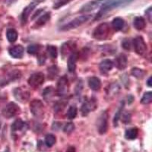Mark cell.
I'll return each instance as SVG.
<instances>
[{
  "mask_svg": "<svg viewBox=\"0 0 152 152\" xmlns=\"http://www.w3.org/2000/svg\"><path fill=\"white\" fill-rule=\"evenodd\" d=\"M133 0H107V2L100 7V10L97 13L96 18L100 19L110 11L119 7H123L129 5Z\"/></svg>",
  "mask_w": 152,
  "mask_h": 152,
  "instance_id": "cell-1",
  "label": "cell"
},
{
  "mask_svg": "<svg viewBox=\"0 0 152 152\" xmlns=\"http://www.w3.org/2000/svg\"><path fill=\"white\" fill-rule=\"evenodd\" d=\"M111 28L108 23H102L95 28L93 37L97 40H104L109 37Z\"/></svg>",
  "mask_w": 152,
  "mask_h": 152,
  "instance_id": "cell-2",
  "label": "cell"
},
{
  "mask_svg": "<svg viewBox=\"0 0 152 152\" xmlns=\"http://www.w3.org/2000/svg\"><path fill=\"white\" fill-rule=\"evenodd\" d=\"M91 16L88 15H81L79 17L75 18L73 19L72 21L69 22L68 24H65L64 26H62L60 28L61 31H70V30L75 29V28H78V27L81 26L82 24L86 23L87 21L91 18Z\"/></svg>",
  "mask_w": 152,
  "mask_h": 152,
  "instance_id": "cell-3",
  "label": "cell"
},
{
  "mask_svg": "<svg viewBox=\"0 0 152 152\" xmlns=\"http://www.w3.org/2000/svg\"><path fill=\"white\" fill-rule=\"evenodd\" d=\"M30 110L36 118H42L44 114V105L40 100H34L30 104Z\"/></svg>",
  "mask_w": 152,
  "mask_h": 152,
  "instance_id": "cell-4",
  "label": "cell"
},
{
  "mask_svg": "<svg viewBox=\"0 0 152 152\" xmlns=\"http://www.w3.org/2000/svg\"><path fill=\"white\" fill-rule=\"evenodd\" d=\"M20 113V108L14 102H10L5 106V108L2 110V115L4 117L10 119V118L14 117L17 114Z\"/></svg>",
  "mask_w": 152,
  "mask_h": 152,
  "instance_id": "cell-5",
  "label": "cell"
},
{
  "mask_svg": "<svg viewBox=\"0 0 152 152\" xmlns=\"http://www.w3.org/2000/svg\"><path fill=\"white\" fill-rule=\"evenodd\" d=\"M133 45L135 51L138 55L144 56L147 53V45L142 37H136L133 40Z\"/></svg>",
  "mask_w": 152,
  "mask_h": 152,
  "instance_id": "cell-6",
  "label": "cell"
},
{
  "mask_svg": "<svg viewBox=\"0 0 152 152\" xmlns=\"http://www.w3.org/2000/svg\"><path fill=\"white\" fill-rule=\"evenodd\" d=\"M69 92V81L66 76H62L57 83V94L60 97H64Z\"/></svg>",
  "mask_w": 152,
  "mask_h": 152,
  "instance_id": "cell-7",
  "label": "cell"
},
{
  "mask_svg": "<svg viewBox=\"0 0 152 152\" xmlns=\"http://www.w3.org/2000/svg\"><path fill=\"white\" fill-rule=\"evenodd\" d=\"M108 129V114L106 111L103 112L97 120V130L101 135H104Z\"/></svg>",
  "mask_w": 152,
  "mask_h": 152,
  "instance_id": "cell-8",
  "label": "cell"
},
{
  "mask_svg": "<svg viewBox=\"0 0 152 152\" xmlns=\"http://www.w3.org/2000/svg\"><path fill=\"white\" fill-rule=\"evenodd\" d=\"M107 0H94L91 2H89L88 3H86L85 5H84L82 7H81L80 12H91V11L95 10V9L100 8L107 2Z\"/></svg>",
  "mask_w": 152,
  "mask_h": 152,
  "instance_id": "cell-9",
  "label": "cell"
},
{
  "mask_svg": "<svg viewBox=\"0 0 152 152\" xmlns=\"http://www.w3.org/2000/svg\"><path fill=\"white\" fill-rule=\"evenodd\" d=\"M44 81V75L43 73L37 72L31 75L28 78V85L32 88H37L40 86Z\"/></svg>",
  "mask_w": 152,
  "mask_h": 152,
  "instance_id": "cell-10",
  "label": "cell"
},
{
  "mask_svg": "<svg viewBox=\"0 0 152 152\" xmlns=\"http://www.w3.org/2000/svg\"><path fill=\"white\" fill-rule=\"evenodd\" d=\"M97 108V102L94 98L87 100L81 106V113L84 116L89 114L91 111L94 110Z\"/></svg>",
  "mask_w": 152,
  "mask_h": 152,
  "instance_id": "cell-11",
  "label": "cell"
},
{
  "mask_svg": "<svg viewBox=\"0 0 152 152\" xmlns=\"http://www.w3.org/2000/svg\"><path fill=\"white\" fill-rule=\"evenodd\" d=\"M37 5L38 4L36 2H31V3H30L29 5L24 9L22 14H21V21L23 22V24H26L30 15H31V12H33V10L35 9V7H36Z\"/></svg>",
  "mask_w": 152,
  "mask_h": 152,
  "instance_id": "cell-12",
  "label": "cell"
},
{
  "mask_svg": "<svg viewBox=\"0 0 152 152\" xmlns=\"http://www.w3.org/2000/svg\"><path fill=\"white\" fill-rule=\"evenodd\" d=\"M14 95L15 98L20 102L24 103L29 99L30 93L27 91L22 90L21 88H16L14 91Z\"/></svg>",
  "mask_w": 152,
  "mask_h": 152,
  "instance_id": "cell-13",
  "label": "cell"
},
{
  "mask_svg": "<svg viewBox=\"0 0 152 152\" xmlns=\"http://www.w3.org/2000/svg\"><path fill=\"white\" fill-rule=\"evenodd\" d=\"M9 54L15 59H21L24 55V49L21 45H16L9 49Z\"/></svg>",
  "mask_w": 152,
  "mask_h": 152,
  "instance_id": "cell-14",
  "label": "cell"
},
{
  "mask_svg": "<svg viewBox=\"0 0 152 152\" xmlns=\"http://www.w3.org/2000/svg\"><path fill=\"white\" fill-rule=\"evenodd\" d=\"M78 53L72 52L68 59V69L70 72H74L76 69V62L78 61Z\"/></svg>",
  "mask_w": 152,
  "mask_h": 152,
  "instance_id": "cell-15",
  "label": "cell"
},
{
  "mask_svg": "<svg viewBox=\"0 0 152 152\" xmlns=\"http://www.w3.org/2000/svg\"><path fill=\"white\" fill-rule=\"evenodd\" d=\"M115 63H116V66L118 69H120V70H123L127 67V65H128L127 57L125 54H119L116 58Z\"/></svg>",
  "mask_w": 152,
  "mask_h": 152,
  "instance_id": "cell-16",
  "label": "cell"
},
{
  "mask_svg": "<svg viewBox=\"0 0 152 152\" xmlns=\"http://www.w3.org/2000/svg\"><path fill=\"white\" fill-rule=\"evenodd\" d=\"M113 67V62L110 59H104L100 64V70L102 74H107L110 70H112Z\"/></svg>",
  "mask_w": 152,
  "mask_h": 152,
  "instance_id": "cell-17",
  "label": "cell"
},
{
  "mask_svg": "<svg viewBox=\"0 0 152 152\" xmlns=\"http://www.w3.org/2000/svg\"><path fill=\"white\" fill-rule=\"evenodd\" d=\"M119 91H120V86L117 83H112L107 89V94L108 97L112 98L119 94Z\"/></svg>",
  "mask_w": 152,
  "mask_h": 152,
  "instance_id": "cell-18",
  "label": "cell"
},
{
  "mask_svg": "<svg viewBox=\"0 0 152 152\" xmlns=\"http://www.w3.org/2000/svg\"><path fill=\"white\" fill-rule=\"evenodd\" d=\"M88 85L91 90L97 91L101 88V81L97 77H91L88 79Z\"/></svg>",
  "mask_w": 152,
  "mask_h": 152,
  "instance_id": "cell-19",
  "label": "cell"
},
{
  "mask_svg": "<svg viewBox=\"0 0 152 152\" xmlns=\"http://www.w3.org/2000/svg\"><path fill=\"white\" fill-rule=\"evenodd\" d=\"M133 25L135 28V29L138 31H142L146 27V21L143 17H136L134 19L133 21Z\"/></svg>",
  "mask_w": 152,
  "mask_h": 152,
  "instance_id": "cell-20",
  "label": "cell"
},
{
  "mask_svg": "<svg viewBox=\"0 0 152 152\" xmlns=\"http://www.w3.org/2000/svg\"><path fill=\"white\" fill-rule=\"evenodd\" d=\"M26 126V123L23 122L21 119H17L12 125V132L15 133L18 131H21Z\"/></svg>",
  "mask_w": 152,
  "mask_h": 152,
  "instance_id": "cell-21",
  "label": "cell"
},
{
  "mask_svg": "<svg viewBox=\"0 0 152 152\" xmlns=\"http://www.w3.org/2000/svg\"><path fill=\"white\" fill-rule=\"evenodd\" d=\"M124 24H125L124 20H123V18H121L117 17L113 20L112 26L113 28V29L116 31H121V30L123 28V27H124Z\"/></svg>",
  "mask_w": 152,
  "mask_h": 152,
  "instance_id": "cell-22",
  "label": "cell"
},
{
  "mask_svg": "<svg viewBox=\"0 0 152 152\" xmlns=\"http://www.w3.org/2000/svg\"><path fill=\"white\" fill-rule=\"evenodd\" d=\"M138 129L137 128H130L127 129L125 133V137L129 140H134L138 137Z\"/></svg>",
  "mask_w": 152,
  "mask_h": 152,
  "instance_id": "cell-23",
  "label": "cell"
},
{
  "mask_svg": "<svg viewBox=\"0 0 152 152\" xmlns=\"http://www.w3.org/2000/svg\"><path fill=\"white\" fill-rule=\"evenodd\" d=\"M6 37H7V39L10 43H14L17 40L18 37V32L13 28H10V29H8L7 32H6Z\"/></svg>",
  "mask_w": 152,
  "mask_h": 152,
  "instance_id": "cell-24",
  "label": "cell"
},
{
  "mask_svg": "<svg viewBox=\"0 0 152 152\" xmlns=\"http://www.w3.org/2000/svg\"><path fill=\"white\" fill-rule=\"evenodd\" d=\"M50 19V12H47V13H45L44 15L41 16L40 18L38 19L36 22V25L37 27H41L43 26L44 24H47V21H49V20Z\"/></svg>",
  "mask_w": 152,
  "mask_h": 152,
  "instance_id": "cell-25",
  "label": "cell"
},
{
  "mask_svg": "<svg viewBox=\"0 0 152 152\" xmlns=\"http://www.w3.org/2000/svg\"><path fill=\"white\" fill-rule=\"evenodd\" d=\"M54 95V90L53 87H47L43 92V97L47 101H49L52 99Z\"/></svg>",
  "mask_w": 152,
  "mask_h": 152,
  "instance_id": "cell-26",
  "label": "cell"
},
{
  "mask_svg": "<svg viewBox=\"0 0 152 152\" xmlns=\"http://www.w3.org/2000/svg\"><path fill=\"white\" fill-rule=\"evenodd\" d=\"M132 75L138 79H142L145 75V72L138 68H133L132 69Z\"/></svg>",
  "mask_w": 152,
  "mask_h": 152,
  "instance_id": "cell-27",
  "label": "cell"
},
{
  "mask_svg": "<svg viewBox=\"0 0 152 152\" xmlns=\"http://www.w3.org/2000/svg\"><path fill=\"white\" fill-rule=\"evenodd\" d=\"M56 142V138L55 135L53 134H48L46 135L45 137V144L47 147L51 148L55 145Z\"/></svg>",
  "mask_w": 152,
  "mask_h": 152,
  "instance_id": "cell-28",
  "label": "cell"
},
{
  "mask_svg": "<svg viewBox=\"0 0 152 152\" xmlns=\"http://www.w3.org/2000/svg\"><path fill=\"white\" fill-rule=\"evenodd\" d=\"M77 113H78V110H77L76 106H71V107L69 108V110H68L66 116H67L68 119H73L76 117V116H77Z\"/></svg>",
  "mask_w": 152,
  "mask_h": 152,
  "instance_id": "cell-29",
  "label": "cell"
},
{
  "mask_svg": "<svg viewBox=\"0 0 152 152\" xmlns=\"http://www.w3.org/2000/svg\"><path fill=\"white\" fill-rule=\"evenodd\" d=\"M73 50V43L71 42H68V43H64L62 45V49H61V52H62V55H67L69 52H71Z\"/></svg>",
  "mask_w": 152,
  "mask_h": 152,
  "instance_id": "cell-30",
  "label": "cell"
},
{
  "mask_svg": "<svg viewBox=\"0 0 152 152\" xmlns=\"http://www.w3.org/2000/svg\"><path fill=\"white\" fill-rule=\"evenodd\" d=\"M152 101V92L148 91L145 93V94L143 95L142 100H141V103L142 104H151Z\"/></svg>",
  "mask_w": 152,
  "mask_h": 152,
  "instance_id": "cell-31",
  "label": "cell"
},
{
  "mask_svg": "<svg viewBox=\"0 0 152 152\" xmlns=\"http://www.w3.org/2000/svg\"><path fill=\"white\" fill-rule=\"evenodd\" d=\"M123 107H124V102L122 103V105L120 106V107L119 108V110H117V112L116 113V115H115V116H114V119H113L114 126H117L118 122H119V119L121 118V115H122V112H123Z\"/></svg>",
  "mask_w": 152,
  "mask_h": 152,
  "instance_id": "cell-32",
  "label": "cell"
},
{
  "mask_svg": "<svg viewBox=\"0 0 152 152\" xmlns=\"http://www.w3.org/2000/svg\"><path fill=\"white\" fill-rule=\"evenodd\" d=\"M47 51L48 53V54L50 55V56L53 59H56L58 55V53H57V49L56 47H54L53 45H49L47 47Z\"/></svg>",
  "mask_w": 152,
  "mask_h": 152,
  "instance_id": "cell-33",
  "label": "cell"
},
{
  "mask_svg": "<svg viewBox=\"0 0 152 152\" xmlns=\"http://www.w3.org/2000/svg\"><path fill=\"white\" fill-rule=\"evenodd\" d=\"M72 1V0H56V2L53 4V9H60L61 7H63L64 5H67V4H69Z\"/></svg>",
  "mask_w": 152,
  "mask_h": 152,
  "instance_id": "cell-34",
  "label": "cell"
},
{
  "mask_svg": "<svg viewBox=\"0 0 152 152\" xmlns=\"http://www.w3.org/2000/svg\"><path fill=\"white\" fill-rule=\"evenodd\" d=\"M40 50V46L37 44H33V45H30L28 47V53L31 55H35L38 53V52Z\"/></svg>",
  "mask_w": 152,
  "mask_h": 152,
  "instance_id": "cell-35",
  "label": "cell"
},
{
  "mask_svg": "<svg viewBox=\"0 0 152 152\" xmlns=\"http://www.w3.org/2000/svg\"><path fill=\"white\" fill-rule=\"evenodd\" d=\"M75 129V125L72 123H69L65 126L64 129H63V131L65 133H67V134H70V133L72 132Z\"/></svg>",
  "mask_w": 152,
  "mask_h": 152,
  "instance_id": "cell-36",
  "label": "cell"
},
{
  "mask_svg": "<svg viewBox=\"0 0 152 152\" xmlns=\"http://www.w3.org/2000/svg\"><path fill=\"white\" fill-rule=\"evenodd\" d=\"M58 74V69L56 66H52L48 69V75L50 78H53Z\"/></svg>",
  "mask_w": 152,
  "mask_h": 152,
  "instance_id": "cell-37",
  "label": "cell"
},
{
  "mask_svg": "<svg viewBox=\"0 0 152 152\" xmlns=\"http://www.w3.org/2000/svg\"><path fill=\"white\" fill-rule=\"evenodd\" d=\"M66 103H64L63 101H61V102H57L55 106V110L56 112H59V111H62V110L64 109L65 107H66Z\"/></svg>",
  "mask_w": 152,
  "mask_h": 152,
  "instance_id": "cell-38",
  "label": "cell"
},
{
  "mask_svg": "<svg viewBox=\"0 0 152 152\" xmlns=\"http://www.w3.org/2000/svg\"><path fill=\"white\" fill-rule=\"evenodd\" d=\"M122 121L123 123H129L131 121V114L129 113H123V117H122Z\"/></svg>",
  "mask_w": 152,
  "mask_h": 152,
  "instance_id": "cell-39",
  "label": "cell"
},
{
  "mask_svg": "<svg viewBox=\"0 0 152 152\" xmlns=\"http://www.w3.org/2000/svg\"><path fill=\"white\" fill-rule=\"evenodd\" d=\"M145 14H146V16H147L148 20L149 21V22H151V21H152V8L149 7L148 9H147V11L145 12Z\"/></svg>",
  "mask_w": 152,
  "mask_h": 152,
  "instance_id": "cell-40",
  "label": "cell"
},
{
  "mask_svg": "<svg viewBox=\"0 0 152 152\" xmlns=\"http://www.w3.org/2000/svg\"><path fill=\"white\" fill-rule=\"evenodd\" d=\"M123 47L126 50H129L131 49V43L129 40H124L123 42Z\"/></svg>",
  "mask_w": 152,
  "mask_h": 152,
  "instance_id": "cell-41",
  "label": "cell"
},
{
  "mask_svg": "<svg viewBox=\"0 0 152 152\" xmlns=\"http://www.w3.org/2000/svg\"><path fill=\"white\" fill-rule=\"evenodd\" d=\"M38 60H39V62H40V65H43V63H44V62H45V60H46L45 56H44V55L39 56Z\"/></svg>",
  "mask_w": 152,
  "mask_h": 152,
  "instance_id": "cell-42",
  "label": "cell"
},
{
  "mask_svg": "<svg viewBox=\"0 0 152 152\" xmlns=\"http://www.w3.org/2000/svg\"><path fill=\"white\" fill-rule=\"evenodd\" d=\"M151 80H152L151 77H150V78H149L148 79V81H147V85H148V87H151V86H152V82H151Z\"/></svg>",
  "mask_w": 152,
  "mask_h": 152,
  "instance_id": "cell-43",
  "label": "cell"
},
{
  "mask_svg": "<svg viewBox=\"0 0 152 152\" xmlns=\"http://www.w3.org/2000/svg\"><path fill=\"white\" fill-rule=\"evenodd\" d=\"M66 152H75V150L74 147H70Z\"/></svg>",
  "mask_w": 152,
  "mask_h": 152,
  "instance_id": "cell-44",
  "label": "cell"
},
{
  "mask_svg": "<svg viewBox=\"0 0 152 152\" xmlns=\"http://www.w3.org/2000/svg\"><path fill=\"white\" fill-rule=\"evenodd\" d=\"M43 1H45V0H35L34 2H36L37 4H39V3H40V2H43Z\"/></svg>",
  "mask_w": 152,
  "mask_h": 152,
  "instance_id": "cell-45",
  "label": "cell"
},
{
  "mask_svg": "<svg viewBox=\"0 0 152 152\" xmlns=\"http://www.w3.org/2000/svg\"><path fill=\"white\" fill-rule=\"evenodd\" d=\"M3 152H10V150H9V148H7L5 149V150Z\"/></svg>",
  "mask_w": 152,
  "mask_h": 152,
  "instance_id": "cell-46",
  "label": "cell"
},
{
  "mask_svg": "<svg viewBox=\"0 0 152 152\" xmlns=\"http://www.w3.org/2000/svg\"><path fill=\"white\" fill-rule=\"evenodd\" d=\"M0 128H1V121H0Z\"/></svg>",
  "mask_w": 152,
  "mask_h": 152,
  "instance_id": "cell-47",
  "label": "cell"
}]
</instances>
